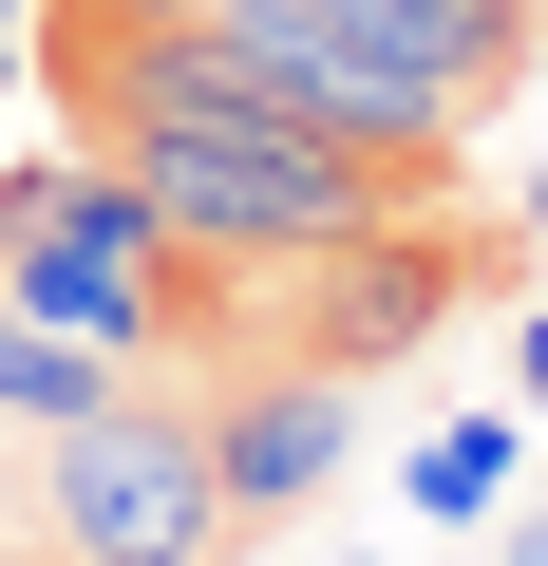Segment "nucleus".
<instances>
[{
	"mask_svg": "<svg viewBox=\"0 0 548 566\" xmlns=\"http://www.w3.org/2000/svg\"><path fill=\"white\" fill-rule=\"evenodd\" d=\"M0 566H76V547H58V528H0Z\"/></svg>",
	"mask_w": 548,
	"mask_h": 566,
	"instance_id": "obj_10",
	"label": "nucleus"
},
{
	"mask_svg": "<svg viewBox=\"0 0 548 566\" xmlns=\"http://www.w3.org/2000/svg\"><path fill=\"white\" fill-rule=\"evenodd\" d=\"M510 245L492 227H435V208H379V227H341V245H303V264H265V359H322V378H397L473 283H492Z\"/></svg>",
	"mask_w": 548,
	"mask_h": 566,
	"instance_id": "obj_3",
	"label": "nucleus"
},
{
	"mask_svg": "<svg viewBox=\"0 0 548 566\" xmlns=\"http://www.w3.org/2000/svg\"><path fill=\"white\" fill-rule=\"evenodd\" d=\"M510 397H529V416H548V303H529V322H510Z\"/></svg>",
	"mask_w": 548,
	"mask_h": 566,
	"instance_id": "obj_8",
	"label": "nucleus"
},
{
	"mask_svg": "<svg viewBox=\"0 0 548 566\" xmlns=\"http://www.w3.org/2000/svg\"><path fill=\"white\" fill-rule=\"evenodd\" d=\"M208 20L246 39V76H285L322 133H360L435 189L510 114V76L548 57V0H208Z\"/></svg>",
	"mask_w": 548,
	"mask_h": 566,
	"instance_id": "obj_1",
	"label": "nucleus"
},
{
	"mask_svg": "<svg viewBox=\"0 0 548 566\" xmlns=\"http://www.w3.org/2000/svg\"><path fill=\"white\" fill-rule=\"evenodd\" d=\"M510 472H529V434H510V416H435V434L397 453L416 528H492V510H510Z\"/></svg>",
	"mask_w": 548,
	"mask_h": 566,
	"instance_id": "obj_6",
	"label": "nucleus"
},
{
	"mask_svg": "<svg viewBox=\"0 0 548 566\" xmlns=\"http://www.w3.org/2000/svg\"><path fill=\"white\" fill-rule=\"evenodd\" d=\"M510 566H548V510H529V528H510Z\"/></svg>",
	"mask_w": 548,
	"mask_h": 566,
	"instance_id": "obj_11",
	"label": "nucleus"
},
{
	"mask_svg": "<svg viewBox=\"0 0 548 566\" xmlns=\"http://www.w3.org/2000/svg\"><path fill=\"white\" fill-rule=\"evenodd\" d=\"M341 566H379V547H341Z\"/></svg>",
	"mask_w": 548,
	"mask_h": 566,
	"instance_id": "obj_13",
	"label": "nucleus"
},
{
	"mask_svg": "<svg viewBox=\"0 0 548 566\" xmlns=\"http://www.w3.org/2000/svg\"><path fill=\"white\" fill-rule=\"evenodd\" d=\"M20 510H39L76 566H208V547L246 528L227 472H208V397H170V378H114L95 416L20 434Z\"/></svg>",
	"mask_w": 548,
	"mask_h": 566,
	"instance_id": "obj_2",
	"label": "nucleus"
},
{
	"mask_svg": "<svg viewBox=\"0 0 548 566\" xmlns=\"http://www.w3.org/2000/svg\"><path fill=\"white\" fill-rule=\"evenodd\" d=\"M170 20H208V0H39V76H76L114 39H170Z\"/></svg>",
	"mask_w": 548,
	"mask_h": 566,
	"instance_id": "obj_7",
	"label": "nucleus"
},
{
	"mask_svg": "<svg viewBox=\"0 0 548 566\" xmlns=\"http://www.w3.org/2000/svg\"><path fill=\"white\" fill-rule=\"evenodd\" d=\"M454 566H510V547H454Z\"/></svg>",
	"mask_w": 548,
	"mask_h": 566,
	"instance_id": "obj_12",
	"label": "nucleus"
},
{
	"mask_svg": "<svg viewBox=\"0 0 548 566\" xmlns=\"http://www.w3.org/2000/svg\"><path fill=\"white\" fill-rule=\"evenodd\" d=\"M133 359H95V340H58L39 303H20V283H0V434H58V416H95Z\"/></svg>",
	"mask_w": 548,
	"mask_h": 566,
	"instance_id": "obj_5",
	"label": "nucleus"
},
{
	"mask_svg": "<svg viewBox=\"0 0 548 566\" xmlns=\"http://www.w3.org/2000/svg\"><path fill=\"white\" fill-rule=\"evenodd\" d=\"M20 57H39V0H0V76H20Z\"/></svg>",
	"mask_w": 548,
	"mask_h": 566,
	"instance_id": "obj_9",
	"label": "nucleus"
},
{
	"mask_svg": "<svg viewBox=\"0 0 548 566\" xmlns=\"http://www.w3.org/2000/svg\"><path fill=\"white\" fill-rule=\"evenodd\" d=\"M360 397H379V378H322V359H246V378H208V472H227V510H246V528L322 510V491L360 472Z\"/></svg>",
	"mask_w": 548,
	"mask_h": 566,
	"instance_id": "obj_4",
	"label": "nucleus"
}]
</instances>
